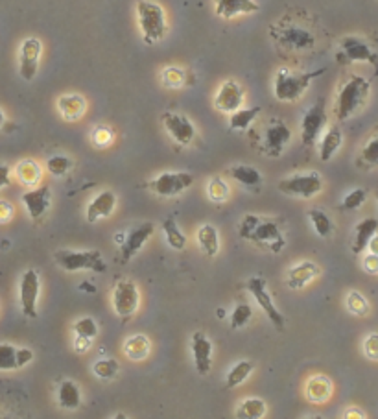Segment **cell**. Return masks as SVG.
Wrapping results in <instances>:
<instances>
[{
  "instance_id": "44dd1931",
  "label": "cell",
  "mask_w": 378,
  "mask_h": 419,
  "mask_svg": "<svg viewBox=\"0 0 378 419\" xmlns=\"http://www.w3.org/2000/svg\"><path fill=\"white\" fill-rule=\"evenodd\" d=\"M115 207H117V196H115V192L104 190V192H100L98 196H95V198L90 200V203L87 205L85 217L90 224H95V222L111 217Z\"/></svg>"
},
{
  "instance_id": "277c9868",
  "label": "cell",
  "mask_w": 378,
  "mask_h": 419,
  "mask_svg": "<svg viewBox=\"0 0 378 419\" xmlns=\"http://www.w3.org/2000/svg\"><path fill=\"white\" fill-rule=\"evenodd\" d=\"M137 19H139L140 32H142L146 45H155L164 39L168 32V23L162 6L149 2V0H139L137 2Z\"/></svg>"
},
{
  "instance_id": "816d5d0a",
  "label": "cell",
  "mask_w": 378,
  "mask_h": 419,
  "mask_svg": "<svg viewBox=\"0 0 378 419\" xmlns=\"http://www.w3.org/2000/svg\"><path fill=\"white\" fill-rule=\"evenodd\" d=\"M364 270L367 274H378V255L374 253H369V255H365L364 259Z\"/></svg>"
},
{
  "instance_id": "6f0895ef",
  "label": "cell",
  "mask_w": 378,
  "mask_h": 419,
  "mask_svg": "<svg viewBox=\"0 0 378 419\" xmlns=\"http://www.w3.org/2000/svg\"><path fill=\"white\" fill-rule=\"evenodd\" d=\"M80 289H81V290H89V294H95V292H96L95 286H93V284H89V283H83V284H81V286H80Z\"/></svg>"
},
{
  "instance_id": "ffe728a7",
  "label": "cell",
  "mask_w": 378,
  "mask_h": 419,
  "mask_svg": "<svg viewBox=\"0 0 378 419\" xmlns=\"http://www.w3.org/2000/svg\"><path fill=\"white\" fill-rule=\"evenodd\" d=\"M21 200H23L30 218L39 220L41 217H45V212L50 209V189L46 185L36 187L32 190H26L21 196Z\"/></svg>"
},
{
  "instance_id": "11a10c76",
  "label": "cell",
  "mask_w": 378,
  "mask_h": 419,
  "mask_svg": "<svg viewBox=\"0 0 378 419\" xmlns=\"http://www.w3.org/2000/svg\"><path fill=\"white\" fill-rule=\"evenodd\" d=\"M90 342H93V340L81 338V336H76V340H74V349H76L78 353H85L87 349H89V347H90Z\"/></svg>"
},
{
  "instance_id": "ba28073f",
  "label": "cell",
  "mask_w": 378,
  "mask_h": 419,
  "mask_svg": "<svg viewBox=\"0 0 378 419\" xmlns=\"http://www.w3.org/2000/svg\"><path fill=\"white\" fill-rule=\"evenodd\" d=\"M327 108L325 100L320 98L312 108H308L303 115L301 120V140L305 146H314L315 140L320 139L323 130L327 128Z\"/></svg>"
},
{
  "instance_id": "f6af8a7d",
  "label": "cell",
  "mask_w": 378,
  "mask_h": 419,
  "mask_svg": "<svg viewBox=\"0 0 378 419\" xmlns=\"http://www.w3.org/2000/svg\"><path fill=\"white\" fill-rule=\"evenodd\" d=\"M345 303L349 312H352V314L356 316H365L369 312V303H367V299H365L360 292H355V290H352V292L347 296Z\"/></svg>"
},
{
  "instance_id": "ac0fdd59",
  "label": "cell",
  "mask_w": 378,
  "mask_h": 419,
  "mask_svg": "<svg viewBox=\"0 0 378 419\" xmlns=\"http://www.w3.org/2000/svg\"><path fill=\"white\" fill-rule=\"evenodd\" d=\"M190 349H192L194 366L199 375H207L212 368V342L207 338V334L194 333L190 340Z\"/></svg>"
},
{
  "instance_id": "91938a15",
  "label": "cell",
  "mask_w": 378,
  "mask_h": 419,
  "mask_svg": "<svg viewBox=\"0 0 378 419\" xmlns=\"http://www.w3.org/2000/svg\"><path fill=\"white\" fill-rule=\"evenodd\" d=\"M4 122H6V117H4V113H2V109H0V128L4 126Z\"/></svg>"
},
{
  "instance_id": "d4e9b609",
  "label": "cell",
  "mask_w": 378,
  "mask_h": 419,
  "mask_svg": "<svg viewBox=\"0 0 378 419\" xmlns=\"http://www.w3.org/2000/svg\"><path fill=\"white\" fill-rule=\"evenodd\" d=\"M330 393H332V383L325 375H315L306 383V399L310 403L320 405V403L329 401Z\"/></svg>"
},
{
  "instance_id": "cb8c5ba5",
  "label": "cell",
  "mask_w": 378,
  "mask_h": 419,
  "mask_svg": "<svg viewBox=\"0 0 378 419\" xmlns=\"http://www.w3.org/2000/svg\"><path fill=\"white\" fill-rule=\"evenodd\" d=\"M58 109L65 120H80L87 109L85 98L81 95H63L58 100Z\"/></svg>"
},
{
  "instance_id": "f1b7e54d",
  "label": "cell",
  "mask_w": 378,
  "mask_h": 419,
  "mask_svg": "<svg viewBox=\"0 0 378 419\" xmlns=\"http://www.w3.org/2000/svg\"><path fill=\"white\" fill-rule=\"evenodd\" d=\"M231 177L234 181H238L240 185L248 187V189H257L262 185V174L251 165H234L229 170Z\"/></svg>"
},
{
  "instance_id": "8d00e7d4",
  "label": "cell",
  "mask_w": 378,
  "mask_h": 419,
  "mask_svg": "<svg viewBox=\"0 0 378 419\" xmlns=\"http://www.w3.org/2000/svg\"><path fill=\"white\" fill-rule=\"evenodd\" d=\"M308 218H310L312 226H314V231L317 233V237L321 239H329L330 234H332V220L329 218V214L321 209H310L308 211Z\"/></svg>"
},
{
  "instance_id": "ab89813d",
  "label": "cell",
  "mask_w": 378,
  "mask_h": 419,
  "mask_svg": "<svg viewBox=\"0 0 378 419\" xmlns=\"http://www.w3.org/2000/svg\"><path fill=\"white\" fill-rule=\"evenodd\" d=\"M207 192H209V198H211L212 202L221 203V202H226V200L229 198L231 189H229V185H227L224 177L216 176V177H212V180L209 181Z\"/></svg>"
},
{
  "instance_id": "94428289",
  "label": "cell",
  "mask_w": 378,
  "mask_h": 419,
  "mask_svg": "<svg viewBox=\"0 0 378 419\" xmlns=\"http://www.w3.org/2000/svg\"><path fill=\"white\" fill-rule=\"evenodd\" d=\"M216 316H220V318H224V316H226V311H218Z\"/></svg>"
},
{
  "instance_id": "7c38bea8",
  "label": "cell",
  "mask_w": 378,
  "mask_h": 419,
  "mask_svg": "<svg viewBox=\"0 0 378 419\" xmlns=\"http://www.w3.org/2000/svg\"><path fill=\"white\" fill-rule=\"evenodd\" d=\"M139 301L140 294L137 284L127 279L118 281L113 292V306L118 318L124 321L130 320L131 316L137 312V309H139Z\"/></svg>"
},
{
  "instance_id": "60d3db41",
  "label": "cell",
  "mask_w": 378,
  "mask_h": 419,
  "mask_svg": "<svg viewBox=\"0 0 378 419\" xmlns=\"http://www.w3.org/2000/svg\"><path fill=\"white\" fill-rule=\"evenodd\" d=\"M19 370L17 347L11 343H0V371Z\"/></svg>"
},
{
  "instance_id": "8fae6325",
  "label": "cell",
  "mask_w": 378,
  "mask_h": 419,
  "mask_svg": "<svg viewBox=\"0 0 378 419\" xmlns=\"http://www.w3.org/2000/svg\"><path fill=\"white\" fill-rule=\"evenodd\" d=\"M248 290L253 296V299L257 301V305L261 306L264 314L268 316V320L277 327V329H284V316L280 314V311L275 306L273 299H271L270 292H268V283H266L264 277H251L248 281Z\"/></svg>"
},
{
  "instance_id": "5bb4252c",
  "label": "cell",
  "mask_w": 378,
  "mask_h": 419,
  "mask_svg": "<svg viewBox=\"0 0 378 419\" xmlns=\"http://www.w3.org/2000/svg\"><path fill=\"white\" fill-rule=\"evenodd\" d=\"M271 36L280 46L288 50H308L315 45V37L312 36V32L301 26H284L277 32L271 30Z\"/></svg>"
},
{
  "instance_id": "f35d334b",
  "label": "cell",
  "mask_w": 378,
  "mask_h": 419,
  "mask_svg": "<svg viewBox=\"0 0 378 419\" xmlns=\"http://www.w3.org/2000/svg\"><path fill=\"white\" fill-rule=\"evenodd\" d=\"M74 162L73 159L67 157V155H52V157L46 161V168L54 177H63L65 174L73 170Z\"/></svg>"
},
{
  "instance_id": "484cf974",
  "label": "cell",
  "mask_w": 378,
  "mask_h": 419,
  "mask_svg": "<svg viewBox=\"0 0 378 419\" xmlns=\"http://www.w3.org/2000/svg\"><path fill=\"white\" fill-rule=\"evenodd\" d=\"M58 403L65 410H76L81 405V390L74 381H61L58 386Z\"/></svg>"
},
{
  "instance_id": "7bdbcfd3",
  "label": "cell",
  "mask_w": 378,
  "mask_h": 419,
  "mask_svg": "<svg viewBox=\"0 0 378 419\" xmlns=\"http://www.w3.org/2000/svg\"><path fill=\"white\" fill-rule=\"evenodd\" d=\"M73 331L76 336H81V338H89L95 340V336L98 334V325L93 318L85 316V318H80L76 324L73 325Z\"/></svg>"
},
{
  "instance_id": "681fc988",
  "label": "cell",
  "mask_w": 378,
  "mask_h": 419,
  "mask_svg": "<svg viewBox=\"0 0 378 419\" xmlns=\"http://www.w3.org/2000/svg\"><path fill=\"white\" fill-rule=\"evenodd\" d=\"M113 139V131L105 126H98L95 131H93V140H95L98 146H107Z\"/></svg>"
},
{
  "instance_id": "836d02e7",
  "label": "cell",
  "mask_w": 378,
  "mask_h": 419,
  "mask_svg": "<svg viewBox=\"0 0 378 419\" xmlns=\"http://www.w3.org/2000/svg\"><path fill=\"white\" fill-rule=\"evenodd\" d=\"M162 233H164V239H167V244L172 249H181L187 248V234L179 229L177 222L172 217H168L167 220L162 222Z\"/></svg>"
},
{
  "instance_id": "4fadbf2b",
  "label": "cell",
  "mask_w": 378,
  "mask_h": 419,
  "mask_svg": "<svg viewBox=\"0 0 378 419\" xmlns=\"http://www.w3.org/2000/svg\"><path fill=\"white\" fill-rule=\"evenodd\" d=\"M43 52V45L36 37H28L23 41L19 50V74L26 81H32L39 71V59Z\"/></svg>"
},
{
  "instance_id": "d6a6232c",
  "label": "cell",
  "mask_w": 378,
  "mask_h": 419,
  "mask_svg": "<svg viewBox=\"0 0 378 419\" xmlns=\"http://www.w3.org/2000/svg\"><path fill=\"white\" fill-rule=\"evenodd\" d=\"M266 410H268V406H266V403L262 399H258V397H248V399H243L240 403L234 415L238 419H261L266 415Z\"/></svg>"
},
{
  "instance_id": "9a60e30c",
  "label": "cell",
  "mask_w": 378,
  "mask_h": 419,
  "mask_svg": "<svg viewBox=\"0 0 378 419\" xmlns=\"http://www.w3.org/2000/svg\"><path fill=\"white\" fill-rule=\"evenodd\" d=\"M155 233V226L152 222H142L139 226H135L127 234H124V240L120 244L122 249V261L127 262L133 259L140 249L145 248V244L152 239V234Z\"/></svg>"
},
{
  "instance_id": "d6986e66",
  "label": "cell",
  "mask_w": 378,
  "mask_h": 419,
  "mask_svg": "<svg viewBox=\"0 0 378 419\" xmlns=\"http://www.w3.org/2000/svg\"><path fill=\"white\" fill-rule=\"evenodd\" d=\"M243 104V89L236 81L229 80L218 90L216 98H214V108L221 113H233L236 109L242 108Z\"/></svg>"
},
{
  "instance_id": "52a82bcc",
  "label": "cell",
  "mask_w": 378,
  "mask_h": 419,
  "mask_svg": "<svg viewBox=\"0 0 378 419\" xmlns=\"http://www.w3.org/2000/svg\"><path fill=\"white\" fill-rule=\"evenodd\" d=\"M192 183V174H187V172H164V174L157 176L155 180L148 181L146 187L153 194L161 196V198H174V196H179L187 189H190Z\"/></svg>"
},
{
  "instance_id": "5b68a950",
  "label": "cell",
  "mask_w": 378,
  "mask_h": 419,
  "mask_svg": "<svg viewBox=\"0 0 378 419\" xmlns=\"http://www.w3.org/2000/svg\"><path fill=\"white\" fill-rule=\"evenodd\" d=\"M54 261L58 267L63 268L65 271H96L102 274L105 271V264L102 253L96 249H85V252H73V249H59L54 253Z\"/></svg>"
},
{
  "instance_id": "c3c4849f",
  "label": "cell",
  "mask_w": 378,
  "mask_h": 419,
  "mask_svg": "<svg viewBox=\"0 0 378 419\" xmlns=\"http://www.w3.org/2000/svg\"><path fill=\"white\" fill-rule=\"evenodd\" d=\"M364 353L369 361H378V333L369 334L364 342Z\"/></svg>"
},
{
  "instance_id": "f907efd6",
  "label": "cell",
  "mask_w": 378,
  "mask_h": 419,
  "mask_svg": "<svg viewBox=\"0 0 378 419\" xmlns=\"http://www.w3.org/2000/svg\"><path fill=\"white\" fill-rule=\"evenodd\" d=\"M33 361V351L30 347H19L17 349V366L23 368V366L30 364Z\"/></svg>"
},
{
  "instance_id": "8992f818",
  "label": "cell",
  "mask_w": 378,
  "mask_h": 419,
  "mask_svg": "<svg viewBox=\"0 0 378 419\" xmlns=\"http://www.w3.org/2000/svg\"><path fill=\"white\" fill-rule=\"evenodd\" d=\"M279 190L295 198H314L315 194L323 190V180L317 172H306V174H295V176L284 177L279 181Z\"/></svg>"
},
{
  "instance_id": "9c48e42d",
  "label": "cell",
  "mask_w": 378,
  "mask_h": 419,
  "mask_svg": "<svg viewBox=\"0 0 378 419\" xmlns=\"http://www.w3.org/2000/svg\"><path fill=\"white\" fill-rule=\"evenodd\" d=\"M340 61L343 63H369L378 73V54L360 37H343L340 43Z\"/></svg>"
},
{
  "instance_id": "83f0119b",
  "label": "cell",
  "mask_w": 378,
  "mask_h": 419,
  "mask_svg": "<svg viewBox=\"0 0 378 419\" xmlns=\"http://www.w3.org/2000/svg\"><path fill=\"white\" fill-rule=\"evenodd\" d=\"M196 239H198L199 248L203 249L205 255L209 257H216L218 252H220V234H218V229L211 224H205L198 229L196 233Z\"/></svg>"
},
{
  "instance_id": "f5cc1de1",
  "label": "cell",
  "mask_w": 378,
  "mask_h": 419,
  "mask_svg": "<svg viewBox=\"0 0 378 419\" xmlns=\"http://www.w3.org/2000/svg\"><path fill=\"white\" fill-rule=\"evenodd\" d=\"M11 217H14V205L6 200H0V224L8 222Z\"/></svg>"
},
{
  "instance_id": "30bf717a",
  "label": "cell",
  "mask_w": 378,
  "mask_h": 419,
  "mask_svg": "<svg viewBox=\"0 0 378 419\" xmlns=\"http://www.w3.org/2000/svg\"><path fill=\"white\" fill-rule=\"evenodd\" d=\"M41 294V277L36 270H26L19 283V301L26 318H37V303Z\"/></svg>"
},
{
  "instance_id": "e0dca14e",
  "label": "cell",
  "mask_w": 378,
  "mask_h": 419,
  "mask_svg": "<svg viewBox=\"0 0 378 419\" xmlns=\"http://www.w3.org/2000/svg\"><path fill=\"white\" fill-rule=\"evenodd\" d=\"M162 126H164L168 135L176 143H179L181 146H189L194 140V137H196V128L183 115L164 113L162 115Z\"/></svg>"
},
{
  "instance_id": "f546056e",
  "label": "cell",
  "mask_w": 378,
  "mask_h": 419,
  "mask_svg": "<svg viewBox=\"0 0 378 419\" xmlns=\"http://www.w3.org/2000/svg\"><path fill=\"white\" fill-rule=\"evenodd\" d=\"M149 351H152V343H149L148 336H145V334H133L124 343V355L131 358V361H145L146 356L149 355Z\"/></svg>"
},
{
  "instance_id": "d590c367",
  "label": "cell",
  "mask_w": 378,
  "mask_h": 419,
  "mask_svg": "<svg viewBox=\"0 0 378 419\" xmlns=\"http://www.w3.org/2000/svg\"><path fill=\"white\" fill-rule=\"evenodd\" d=\"M255 370V364L251 361H240L233 366L226 377L227 388H236L248 381L249 375Z\"/></svg>"
},
{
  "instance_id": "7dc6e473",
  "label": "cell",
  "mask_w": 378,
  "mask_h": 419,
  "mask_svg": "<svg viewBox=\"0 0 378 419\" xmlns=\"http://www.w3.org/2000/svg\"><path fill=\"white\" fill-rule=\"evenodd\" d=\"M365 198H367V192H365V189H355L347 194L345 198H343L342 207L345 209V211H356V209H360L362 205H364Z\"/></svg>"
},
{
  "instance_id": "3957f363",
  "label": "cell",
  "mask_w": 378,
  "mask_h": 419,
  "mask_svg": "<svg viewBox=\"0 0 378 419\" xmlns=\"http://www.w3.org/2000/svg\"><path fill=\"white\" fill-rule=\"evenodd\" d=\"M325 73V68H317L312 73H292L288 68H280L275 76L273 93L279 102H298L306 89L310 87L315 78H320Z\"/></svg>"
},
{
  "instance_id": "1f68e13d",
  "label": "cell",
  "mask_w": 378,
  "mask_h": 419,
  "mask_svg": "<svg viewBox=\"0 0 378 419\" xmlns=\"http://www.w3.org/2000/svg\"><path fill=\"white\" fill-rule=\"evenodd\" d=\"M262 113V108L255 105V108H248V109H236L231 113L229 118V128L234 131H246L251 128V124L257 120L258 115Z\"/></svg>"
},
{
  "instance_id": "e575fe53",
  "label": "cell",
  "mask_w": 378,
  "mask_h": 419,
  "mask_svg": "<svg viewBox=\"0 0 378 419\" xmlns=\"http://www.w3.org/2000/svg\"><path fill=\"white\" fill-rule=\"evenodd\" d=\"M15 174H17L19 181L26 187H37V183L41 181V167L32 159H24L17 165L15 168Z\"/></svg>"
},
{
  "instance_id": "74e56055",
  "label": "cell",
  "mask_w": 378,
  "mask_h": 419,
  "mask_svg": "<svg viewBox=\"0 0 378 419\" xmlns=\"http://www.w3.org/2000/svg\"><path fill=\"white\" fill-rule=\"evenodd\" d=\"M118 370H120V364L117 361H113V358H100L93 366V373L102 381L115 379L118 375Z\"/></svg>"
},
{
  "instance_id": "9f6ffc18",
  "label": "cell",
  "mask_w": 378,
  "mask_h": 419,
  "mask_svg": "<svg viewBox=\"0 0 378 419\" xmlns=\"http://www.w3.org/2000/svg\"><path fill=\"white\" fill-rule=\"evenodd\" d=\"M367 248H369V253H374V255H378V234H373V239L369 240Z\"/></svg>"
},
{
  "instance_id": "4316f807",
  "label": "cell",
  "mask_w": 378,
  "mask_h": 419,
  "mask_svg": "<svg viewBox=\"0 0 378 419\" xmlns=\"http://www.w3.org/2000/svg\"><path fill=\"white\" fill-rule=\"evenodd\" d=\"M378 233V220L377 218H365V220L358 222V226L355 227V244H352V252L356 255H360L369 240L373 239V234Z\"/></svg>"
},
{
  "instance_id": "680465c9",
  "label": "cell",
  "mask_w": 378,
  "mask_h": 419,
  "mask_svg": "<svg viewBox=\"0 0 378 419\" xmlns=\"http://www.w3.org/2000/svg\"><path fill=\"white\" fill-rule=\"evenodd\" d=\"M345 418H365V415L360 414V412H347Z\"/></svg>"
},
{
  "instance_id": "603a6c76",
  "label": "cell",
  "mask_w": 378,
  "mask_h": 419,
  "mask_svg": "<svg viewBox=\"0 0 378 419\" xmlns=\"http://www.w3.org/2000/svg\"><path fill=\"white\" fill-rule=\"evenodd\" d=\"M261 6L255 0H216V15L221 19H233L238 15L257 14Z\"/></svg>"
},
{
  "instance_id": "4dcf8cb0",
  "label": "cell",
  "mask_w": 378,
  "mask_h": 419,
  "mask_svg": "<svg viewBox=\"0 0 378 419\" xmlns=\"http://www.w3.org/2000/svg\"><path fill=\"white\" fill-rule=\"evenodd\" d=\"M343 143V135L342 131H340V128L332 126L327 130V133L323 135V139H321V145H320V157L321 161L329 162L330 159L338 153L340 146H342Z\"/></svg>"
},
{
  "instance_id": "6125c7cd",
  "label": "cell",
  "mask_w": 378,
  "mask_h": 419,
  "mask_svg": "<svg viewBox=\"0 0 378 419\" xmlns=\"http://www.w3.org/2000/svg\"><path fill=\"white\" fill-rule=\"evenodd\" d=\"M377 200H378V192H377Z\"/></svg>"
},
{
  "instance_id": "7402d4cb",
  "label": "cell",
  "mask_w": 378,
  "mask_h": 419,
  "mask_svg": "<svg viewBox=\"0 0 378 419\" xmlns=\"http://www.w3.org/2000/svg\"><path fill=\"white\" fill-rule=\"evenodd\" d=\"M317 275H320V267H317L315 262L303 261L288 271V281H286V284H288L292 290H301L305 289L306 284L312 283Z\"/></svg>"
},
{
  "instance_id": "2e32d148",
  "label": "cell",
  "mask_w": 378,
  "mask_h": 419,
  "mask_svg": "<svg viewBox=\"0 0 378 419\" xmlns=\"http://www.w3.org/2000/svg\"><path fill=\"white\" fill-rule=\"evenodd\" d=\"M290 139H292V131L283 120L270 122L264 130V140H262L264 152L271 157H279L284 146L290 143Z\"/></svg>"
},
{
  "instance_id": "db71d44e",
  "label": "cell",
  "mask_w": 378,
  "mask_h": 419,
  "mask_svg": "<svg viewBox=\"0 0 378 419\" xmlns=\"http://www.w3.org/2000/svg\"><path fill=\"white\" fill-rule=\"evenodd\" d=\"M11 183V170L8 165H0V189H4Z\"/></svg>"
},
{
  "instance_id": "bcb514c9",
  "label": "cell",
  "mask_w": 378,
  "mask_h": 419,
  "mask_svg": "<svg viewBox=\"0 0 378 419\" xmlns=\"http://www.w3.org/2000/svg\"><path fill=\"white\" fill-rule=\"evenodd\" d=\"M360 159L369 167H378V133L367 140V145L360 153Z\"/></svg>"
},
{
  "instance_id": "b9f144b4",
  "label": "cell",
  "mask_w": 378,
  "mask_h": 419,
  "mask_svg": "<svg viewBox=\"0 0 378 419\" xmlns=\"http://www.w3.org/2000/svg\"><path fill=\"white\" fill-rule=\"evenodd\" d=\"M162 83L170 89H179V87L185 86L187 81V74L185 71H181L179 67H167L162 71L161 76Z\"/></svg>"
},
{
  "instance_id": "ee69618b",
  "label": "cell",
  "mask_w": 378,
  "mask_h": 419,
  "mask_svg": "<svg viewBox=\"0 0 378 419\" xmlns=\"http://www.w3.org/2000/svg\"><path fill=\"white\" fill-rule=\"evenodd\" d=\"M253 318V309L246 303L234 306V311L231 312V329H242L243 325H248V321Z\"/></svg>"
},
{
  "instance_id": "7a4b0ae2",
  "label": "cell",
  "mask_w": 378,
  "mask_h": 419,
  "mask_svg": "<svg viewBox=\"0 0 378 419\" xmlns=\"http://www.w3.org/2000/svg\"><path fill=\"white\" fill-rule=\"evenodd\" d=\"M369 81L365 80L364 76H358V74H352L349 80L340 87L338 96H336V117L338 120H347L351 118L356 111H360L364 108L365 100L369 96Z\"/></svg>"
},
{
  "instance_id": "6da1fadb",
  "label": "cell",
  "mask_w": 378,
  "mask_h": 419,
  "mask_svg": "<svg viewBox=\"0 0 378 419\" xmlns=\"http://www.w3.org/2000/svg\"><path fill=\"white\" fill-rule=\"evenodd\" d=\"M238 233L243 240L257 244L261 248H268L273 253H280L286 246V239L280 233L279 226L271 220L257 217V214H246L240 222Z\"/></svg>"
}]
</instances>
